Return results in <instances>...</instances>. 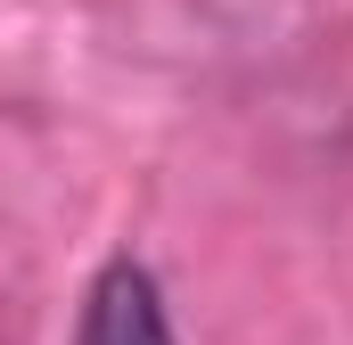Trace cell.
Here are the masks:
<instances>
[{
  "instance_id": "1",
  "label": "cell",
  "mask_w": 353,
  "mask_h": 345,
  "mask_svg": "<svg viewBox=\"0 0 353 345\" xmlns=\"http://www.w3.org/2000/svg\"><path fill=\"white\" fill-rule=\"evenodd\" d=\"M83 345H173V321L157 304V279L140 263H107L83 313Z\"/></svg>"
}]
</instances>
